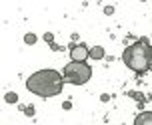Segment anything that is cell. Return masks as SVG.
<instances>
[{"mask_svg":"<svg viewBox=\"0 0 152 125\" xmlns=\"http://www.w3.org/2000/svg\"><path fill=\"white\" fill-rule=\"evenodd\" d=\"M150 99H152V97H150Z\"/></svg>","mask_w":152,"mask_h":125,"instance_id":"obj_16","label":"cell"},{"mask_svg":"<svg viewBox=\"0 0 152 125\" xmlns=\"http://www.w3.org/2000/svg\"><path fill=\"white\" fill-rule=\"evenodd\" d=\"M20 109H22V113L24 115H28V117H34V105H20Z\"/></svg>","mask_w":152,"mask_h":125,"instance_id":"obj_8","label":"cell"},{"mask_svg":"<svg viewBox=\"0 0 152 125\" xmlns=\"http://www.w3.org/2000/svg\"><path fill=\"white\" fill-rule=\"evenodd\" d=\"M134 125H152V111H140L134 117Z\"/></svg>","mask_w":152,"mask_h":125,"instance_id":"obj_5","label":"cell"},{"mask_svg":"<svg viewBox=\"0 0 152 125\" xmlns=\"http://www.w3.org/2000/svg\"><path fill=\"white\" fill-rule=\"evenodd\" d=\"M104 56H106V52H104L102 46H92L90 48V58L92 60H102Z\"/></svg>","mask_w":152,"mask_h":125,"instance_id":"obj_6","label":"cell"},{"mask_svg":"<svg viewBox=\"0 0 152 125\" xmlns=\"http://www.w3.org/2000/svg\"><path fill=\"white\" fill-rule=\"evenodd\" d=\"M122 60L124 64L136 72V74H146L152 70V46L148 44L146 38H140L138 42L130 44L124 54H122Z\"/></svg>","mask_w":152,"mask_h":125,"instance_id":"obj_2","label":"cell"},{"mask_svg":"<svg viewBox=\"0 0 152 125\" xmlns=\"http://www.w3.org/2000/svg\"><path fill=\"white\" fill-rule=\"evenodd\" d=\"M128 96L132 97V99H136V101L140 103V105H142V103L146 101V96H144V93H140V91H130Z\"/></svg>","mask_w":152,"mask_h":125,"instance_id":"obj_7","label":"cell"},{"mask_svg":"<svg viewBox=\"0 0 152 125\" xmlns=\"http://www.w3.org/2000/svg\"><path fill=\"white\" fill-rule=\"evenodd\" d=\"M64 75V83L70 85H84L86 81L92 78V68L88 64H80V62H70L62 70Z\"/></svg>","mask_w":152,"mask_h":125,"instance_id":"obj_3","label":"cell"},{"mask_svg":"<svg viewBox=\"0 0 152 125\" xmlns=\"http://www.w3.org/2000/svg\"><path fill=\"white\" fill-rule=\"evenodd\" d=\"M4 99H6V103H18V93L16 91H8L4 96Z\"/></svg>","mask_w":152,"mask_h":125,"instance_id":"obj_9","label":"cell"},{"mask_svg":"<svg viewBox=\"0 0 152 125\" xmlns=\"http://www.w3.org/2000/svg\"><path fill=\"white\" fill-rule=\"evenodd\" d=\"M44 40L48 42V44H54V34H52V32H46V34H44Z\"/></svg>","mask_w":152,"mask_h":125,"instance_id":"obj_11","label":"cell"},{"mask_svg":"<svg viewBox=\"0 0 152 125\" xmlns=\"http://www.w3.org/2000/svg\"><path fill=\"white\" fill-rule=\"evenodd\" d=\"M36 40H38V38H36V34H32V32L24 36V42H26L28 46H34V44H36Z\"/></svg>","mask_w":152,"mask_h":125,"instance_id":"obj_10","label":"cell"},{"mask_svg":"<svg viewBox=\"0 0 152 125\" xmlns=\"http://www.w3.org/2000/svg\"><path fill=\"white\" fill-rule=\"evenodd\" d=\"M72 107V101H64L62 103V109H70Z\"/></svg>","mask_w":152,"mask_h":125,"instance_id":"obj_14","label":"cell"},{"mask_svg":"<svg viewBox=\"0 0 152 125\" xmlns=\"http://www.w3.org/2000/svg\"><path fill=\"white\" fill-rule=\"evenodd\" d=\"M108 99H110V96H108V93H102V96H100V101H104V103H106Z\"/></svg>","mask_w":152,"mask_h":125,"instance_id":"obj_15","label":"cell"},{"mask_svg":"<svg viewBox=\"0 0 152 125\" xmlns=\"http://www.w3.org/2000/svg\"><path fill=\"white\" fill-rule=\"evenodd\" d=\"M104 14H108V16L114 14V6H106V8H104Z\"/></svg>","mask_w":152,"mask_h":125,"instance_id":"obj_13","label":"cell"},{"mask_svg":"<svg viewBox=\"0 0 152 125\" xmlns=\"http://www.w3.org/2000/svg\"><path fill=\"white\" fill-rule=\"evenodd\" d=\"M64 75L58 70H38L26 80V89L38 97H54L62 93Z\"/></svg>","mask_w":152,"mask_h":125,"instance_id":"obj_1","label":"cell"},{"mask_svg":"<svg viewBox=\"0 0 152 125\" xmlns=\"http://www.w3.org/2000/svg\"><path fill=\"white\" fill-rule=\"evenodd\" d=\"M50 50L52 52H62V46H58L56 42H54V44H50Z\"/></svg>","mask_w":152,"mask_h":125,"instance_id":"obj_12","label":"cell"},{"mask_svg":"<svg viewBox=\"0 0 152 125\" xmlns=\"http://www.w3.org/2000/svg\"><path fill=\"white\" fill-rule=\"evenodd\" d=\"M90 58V48L86 44H72L70 46V60L72 62H80V64H86V60Z\"/></svg>","mask_w":152,"mask_h":125,"instance_id":"obj_4","label":"cell"}]
</instances>
